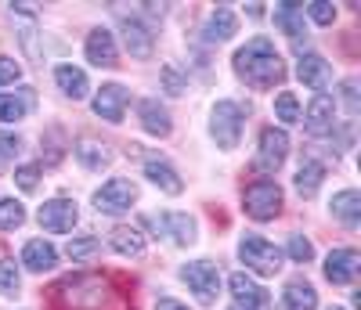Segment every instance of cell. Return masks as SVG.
<instances>
[{
  "instance_id": "1",
  "label": "cell",
  "mask_w": 361,
  "mask_h": 310,
  "mask_svg": "<svg viewBox=\"0 0 361 310\" xmlns=\"http://www.w3.org/2000/svg\"><path fill=\"white\" fill-rule=\"evenodd\" d=\"M235 73L243 76L250 87H257V90L275 87V83H282V76H286L282 58L275 54V44H271L267 37L250 40L243 51L235 54Z\"/></svg>"
},
{
  "instance_id": "2",
  "label": "cell",
  "mask_w": 361,
  "mask_h": 310,
  "mask_svg": "<svg viewBox=\"0 0 361 310\" xmlns=\"http://www.w3.org/2000/svg\"><path fill=\"white\" fill-rule=\"evenodd\" d=\"M238 260H243L250 271L264 274V278L282 271V249L271 245L267 238H260V235H246L243 242H238Z\"/></svg>"
},
{
  "instance_id": "3",
  "label": "cell",
  "mask_w": 361,
  "mask_h": 310,
  "mask_svg": "<svg viewBox=\"0 0 361 310\" xmlns=\"http://www.w3.org/2000/svg\"><path fill=\"white\" fill-rule=\"evenodd\" d=\"M246 213L253 216V221H275V216L282 213V188L275 180H257L246 188Z\"/></svg>"
},
{
  "instance_id": "4",
  "label": "cell",
  "mask_w": 361,
  "mask_h": 310,
  "mask_svg": "<svg viewBox=\"0 0 361 310\" xmlns=\"http://www.w3.org/2000/svg\"><path fill=\"white\" fill-rule=\"evenodd\" d=\"M209 134H214V141L228 151L238 144V137H243V108H238L235 101H217L214 105V119H209Z\"/></svg>"
},
{
  "instance_id": "5",
  "label": "cell",
  "mask_w": 361,
  "mask_h": 310,
  "mask_svg": "<svg viewBox=\"0 0 361 310\" xmlns=\"http://www.w3.org/2000/svg\"><path fill=\"white\" fill-rule=\"evenodd\" d=\"M134 202H137V188H134L130 180H123V177L105 180L102 188L94 192V206H98V213H109V216L127 213Z\"/></svg>"
},
{
  "instance_id": "6",
  "label": "cell",
  "mask_w": 361,
  "mask_h": 310,
  "mask_svg": "<svg viewBox=\"0 0 361 310\" xmlns=\"http://www.w3.org/2000/svg\"><path fill=\"white\" fill-rule=\"evenodd\" d=\"M180 278L188 282V289L199 296V303H214L217 292H221V274L209 260H192L180 267Z\"/></svg>"
},
{
  "instance_id": "7",
  "label": "cell",
  "mask_w": 361,
  "mask_h": 310,
  "mask_svg": "<svg viewBox=\"0 0 361 310\" xmlns=\"http://www.w3.org/2000/svg\"><path fill=\"white\" fill-rule=\"evenodd\" d=\"M37 221H40V228H44V231H51V235H66V231H73V228H76L80 209H76V202H73V199H51V202H44V206H40Z\"/></svg>"
},
{
  "instance_id": "8",
  "label": "cell",
  "mask_w": 361,
  "mask_h": 310,
  "mask_svg": "<svg viewBox=\"0 0 361 310\" xmlns=\"http://www.w3.org/2000/svg\"><path fill=\"white\" fill-rule=\"evenodd\" d=\"M289 155V134L279 127H267L260 134V151H257V170L260 173H275Z\"/></svg>"
},
{
  "instance_id": "9",
  "label": "cell",
  "mask_w": 361,
  "mask_h": 310,
  "mask_svg": "<svg viewBox=\"0 0 361 310\" xmlns=\"http://www.w3.org/2000/svg\"><path fill=\"white\" fill-rule=\"evenodd\" d=\"M304 127H307L311 137L333 134V127H336V101L329 94H314L311 105H307V116H304Z\"/></svg>"
},
{
  "instance_id": "10",
  "label": "cell",
  "mask_w": 361,
  "mask_h": 310,
  "mask_svg": "<svg viewBox=\"0 0 361 310\" xmlns=\"http://www.w3.org/2000/svg\"><path fill=\"white\" fill-rule=\"evenodd\" d=\"M228 289H231L235 303L243 306V310H264V306H267V292L253 282L250 274H243V271H235V274L228 278Z\"/></svg>"
},
{
  "instance_id": "11",
  "label": "cell",
  "mask_w": 361,
  "mask_h": 310,
  "mask_svg": "<svg viewBox=\"0 0 361 310\" xmlns=\"http://www.w3.org/2000/svg\"><path fill=\"white\" fill-rule=\"evenodd\" d=\"M296 76H300V83H304V87L318 90V94L329 87V80H333V73H329V61H325L322 54H314V51L300 54V61H296Z\"/></svg>"
},
{
  "instance_id": "12",
  "label": "cell",
  "mask_w": 361,
  "mask_h": 310,
  "mask_svg": "<svg viewBox=\"0 0 361 310\" xmlns=\"http://www.w3.org/2000/svg\"><path fill=\"white\" fill-rule=\"evenodd\" d=\"M357 267H361V256L354 249H333L325 260V278L333 285H350L357 278Z\"/></svg>"
},
{
  "instance_id": "13",
  "label": "cell",
  "mask_w": 361,
  "mask_h": 310,
  "mask_svg": "<svg viewBox=\"0 0 361 310\" xmlns=\"http://www.w3.org/2000/svg\"><path fill=\"white\" fill-rule=\"evenodd\" d=\"M127 90L119 87V83H105L98 94H94V112L105 119V123H119L123 119V108H127Z\"/></svg>"
},
{
  "instance_id": "14",
  "label": "cell",
  "mask_w": 361,
  "mask_h": 310,
  "mask_svg": "<svg viewBox=\"0 0 361 310\" xmlns=\"http://www.w3.org/2000/svg\"><path fill=\"white\" fill-rule=\"evenodd\" d=\"M119 29H123L127 51L134 58H148V54H152V33H148V25L137 15H119Z\"/></svg>"
},
{
  "instance_id": "15",
  "label": "cell",
  "mask_w": 361,
  "mask_h": 310,
  "mask_svg": "<svg viewBox=\"0 0 361 310\" xmlns=\"http://www.w3.org/2000/svg\"><path fill=\"white\" fill-rule=\"evenodd\" d=\"M87 61H94L98 69H112L116 66V40L109 29H90V37H87Z\"/></svg>"
},
{
  "instance_id": "16",
  "label": "cell",
  "mask_w": 361,
  "mask_h": 310,
  "mask_svg": "<svg viewBox=\"0 0 361 310\" xmlns=\"http://www.w3.org/2000/svg\"><path fill=\"white\" fill-rule=\"evenodd\" d=\"M163 235H170L177 245H192L195 242V221L188 213H163V216H156L152 221Z\"/></svg>"
},
{
  "instance_id": "17",
  "label": "cell",
  "mask_w": 361,
  "mask_h": 310,
  "mask_svg": "<svg viewBox=\"0 0 361 310\" xmlns=\"http://www.w3.org/2000/svg\"><path fill=\"white\" fill-rule=\"evenodd\" d=\"M22 264H25V271L44 274V271H51L58 264V249L51 242H44V238H33V242H25V249H22Z\"/></svg>"
},
{
  "instance_id": "18",
  "label": "cell",
  "mask_w": 361,
  "mask_h": 310,
  "mask_svg": "<svg viewBox=\"0 0 361 310\" xmlns=\"http://www.w3.org/2000/svg\"><path fill=\"white\" fill-rule=\"evenodd\" d=\"M145 177L152 180L159 192H166V195H180V192H185V180L177 177V170L166 159H148L145 163Z\"/></svg>"
},
{
  "instance_id": "19",
  "label": "cell",
  "mask_w": 361,
  "mask_h": 310,
  "mask_svg": "<svg viewBox=\"0 0 361 310\" xmlns=\"http://www.w3.org/2000/svg\"><path fill=\"white\" fill-rule=\"evenodd\" d=\"M282 310H318V292L304 278H293L282 292Z\"/></svg>"
},
{
  "instance_id": "20",
  "label": "cell",
  "mask_w": 361,
  "mask_h": 310,
  "mask_svg": "<svg viewBox=\"0 0 361 310\" xmlns=\"http://www.w3.org/2000/svg\"><path fill=\"white\" fill-rule=\"evenodd\" d=\"M141 127L148 130V134H156V137H166L170 130H173V123H170V112L156 101V98H145L141 101Z\"/></svg>"
},
{
  "instance_id": "21",
  "label": "cell",
  "mask_w": 361,
  "mask_h": 310,
  "mask_svg": "<svg viewBox=\"0 0 361 310\" xmlns=\"http://www.w3.org/2000/svg\"><path fill=\"white\" fill-rule=\"evenodd\" d=\"M54 83H58V90H62V94H69L73 101L87 98V90H90L87 73L76 69V66H58V69H54Z\"/></svg>"
},
{
  "instance_id": "22",
  "label": "cell",
  "mask_w": 361,
  "mask_h": 310,
  "mask_svg": "<svg viewBox=\"0 0 361 310\" xmlns=\"http://www.w3.org/2000/svg\"><path fill=\"white\" fill-rule=\"evenodd\" d=\"M333 216L343 224V228H357L361 224V195L354 192V188H347V192H340V195H333Z\"/></svg>"
},
{
  "instance_id": "23",
  "label": "cell",
  "mask_w": 361,
  "mask_h": 310,
  "mask_svg": "<svg viewBox=\"0 0 361 310\" xmlns=\"http://www.w3.org/2000/svg\"><path fill=\"white\" fill-rule=\"evenodd\" d=\"M76 159L87 166V170H105L109 163H112V151L102 144V141H90V137H83L80 144H76Z\"/></svg>"
},
{
  "instance_id": "24",
  "label": "cell",
  "mask_w": 361,
  "mask_h": 310,
  "mask_svg": "<svg viewBox=\"0 0 361 310\" xmlns=\"http://www.w3.org/2000/svg\"><path fill=\"white\" fill-rule=\"evenodd\" d=\"M109 245H112L119 256H141L145 253V235L137 228H116L109 235Z\"/></svg>"
},
{
  "instance_id": "25",
  "label": "cell",
  "mask_w": 361,
  "mask_h": 310,
  "mask_svg": "<svg viewBox=\"0 0 361 310\" xmlns=\"http://www.w3.org/2000/svg\"><path fill=\"white\" fill-rule=\"evenodd\" d=\"M235 11L231 8H217L214 15H209V22H206V40L209 44H224V40H231V33H235Z\"/></svg>"
},
{
  "instance_id": "26",
  "label": "cell",
  "mask_w": 361,
  "mask_h": 310,
  "mask_svg": "<svg viewBox=\"0 0 361 310\" xmlns=\"http://www.w3.org/2000/svg\"><path fill=\"white\" fill-rule=\"evenodd\" d=\"M322 180H325V166L322 163H314V159L300 163V170H296V192L304 195V199H314L318 195Z\"/></svg>"
},
{
  "instance_id": "27",
  "label": "cell",
  "mask_w": 361,
  "mask_h": 310,
  "mask_svg": "<svg viewBox=\"0 0 361 310\" xmlns=\"http://www.w3.org/2000/svg\"><path fill=\"white\" fill-rule=\"evenodd\" d=\"M275 25L289 37H300L304 33V11H300L296 4H279L275 8Z\"/></svg>"
},
{
  "instance_id": "28",
  "label": "cell",
  "mask_w": 361,
  "mask_h": 310,
  "mask_svg": "<svg viewBox=\"0 0 361 310\" xmlns=\"http://www.w3.org/2000/svg\"><path fill=\"white\" fill-rule=\"evenodd\" d=\"M66 253H69L73 264H83V260H90L94 253H102V242H98L94 235H80V238H73V242L66 245Z\"/></svg>"
},
{
  "instance_id": "29",
  "label": "cell",
  "mask_w": 361,
  "mask_h": 310,
  "mask_svg": "<svg viewBox=\"0 0 361 310\" xmlns=\"http://www.w3.org/2000/svg\"><path fill=\"white\" fill-rule=\"evenodd\" d=\"M25 224V209L15 199H0V231H15Z\"/></svg>"
},
{
  "instance_id": "30",
  "label": "cell",
  "mask_w": 361,
  "mask_h": 310,
  "mask_svg": "<svg viewBox=\"0 0 361 310\" xmlns=\"http://www.w3.org/2000/svg\"><path fill=\"white\" fill-rule=\"evenodd\" d=\"M29 101L33 98H15V94H0V123H15V119H22L25 112H29Z\"/></svg>"
},
{
  "instance_id": "31",
  "label": "cell",
  "mask_w": 361,
  "mask_h": 310,
  "mask_svg": "<svg viewBox=\"0 0 361 310\" xmlns=\"http://www.w3.org/2000/svg\"><path fill=\"white\" fill-rule=\"evenodd\" d=\"M275 116L282 123H300V119H304V112H300V101H296L293 90H282V94L275 98Z\"/></svg>"
},
{
  "instance_id": "32",
  "label": "cell",
  "mask_w": 361,
  "mask_h": 310,
  "mask_svg": "<svg viewBox=\"0 0 361 310\" xmlns=\"http://www.w3.org/2000/svg\"><path fill=\"white\" fill-rule=\"evenodd\" d=\"M18 285H22V274H18L15 260H4L0 264V296H15Z\"/></svg>"
},
{
  "instance_id": "33",
  "label": "cell",
  "mask_w": 361,
  "mask_h": 310,
  "mask_svg": "<svg viewBox=\"0 0 361 310\" xmlns=\"http://www.w3.org/2000/svg\"><path fill=\"white\" fill-rule=\"evenodd\" d=\"M286 253H289L296 264H311V256H314V245H311L304 235H293V238H289V245H286Z\"/></svg>"
},
{
  "instance_id": "34",
  "label": "cell",
  "mask_w": 361,
  "mask_h": 310,
  "mask_svg": "<svg viewBox=\"0 0 361 310\" xmlns=\"http://www.w3.org/2000/svg\"><path fill=\"white\" fill-rule=\"evenodd\" d=\"M37 177H40V166L37 163H25V166L15 170V184H18L22 192H33L37 188Z\"/></svg>"
},
{
  "instance_id": "35",
  "label": "cell",
  "mask_w": 361,
  "mask_h": 310,
  "mask_svg": "<svg viewBox=\"0 0 361 310\" xmlns=\"http://www.w3.org/2000/svg\"><path fill=\"white\" fill-rule=\"evenodd\" d=\"M307 15H311L318 25H333V18H336V8L329 4V0H314V4L307 8Z\"/></svg>"
},
{
  "instance_id": "36",
  "label": "cell",
  "mask_w": 361,
  "mask_h": 310,
  "mask_svg": "<svg viewBox=\"0 0 361 310\" xmlns=\"http://www.w3.org/2000/svg\"><path fill=\"white\" fill-rule=\"evenodd\" d=\"M340 98H343V105H347V116H357V112H361V101H357V83H354V80H347V83L340 87Z\"/></svg>"
},
{
  "instance_id": "37",
  "label": "cell",
  "mask_w": 361,
  "mask_h": 310,
  "mask_svg": "<svg viewBox=\"0 0 361 310\" xmlns=\"http://www.w3.org/2000/svg\"><path fill=\"white\" fill-rule=\"evenodd\" d=\"M163 83H166V94H185V76L177 73V66L163 69Z\"/></svg>"
},
{
  "instance_id": "38",
  "label": "cell",
  "mask_w": 361,
  "mask_h": 310,
  "mask_svg": "<svg viewBox=\"0 0 361 310\" xmlns=\"http://www.w3.org/2000/svg\"><path fill=\"white\" fill-rule=\"evenodd\" d=\"M18 148H22V141L15 134H0V166H4L8 159H15Z\"/></svg>"
},
{
  "instance_id": "39",
  "label": "cell",
  "mask_w": 361,
  "mask_h": 310,
  "mask_svg": "<svg viewBox=\"0 0 361 310\" xmlns=\"http://www.w3.org/2000/svg\"><path fill=\"white\" fill-rule=\"evenodd\" d=\"M18 76H22L18 61H15V58H0V87H4V83H15Z\"/></svg>"
},
{
  "instance_id": "40",
  "label": "cell",
  "mask_w": 361,
  "mask_h": 310,
  "mask_svg": "<svg viewBox=\"0 0 361 310\" xmlns=\"http://www.w3.org/2000/svg\"><path fill=\"white\" fill-rule=\"evenodd\" d=\"M156 310H188V306H185V303H177V299H159Z\"/></svg>"
},
{
  "instance_id": "41",
  "label": "cell",
  "mask_w": 361,
  "mask_h": 310,
  "mask_svg": "<svg viewBox=\"0 0 361 310\" xmlns=\"http://www.w3.org/2000/svg\"><path fill=\"white\" fill-rule=\"evenodd\" d=\"M329 310H343V306H329Z\"/></svg>"
}]
</instances>
